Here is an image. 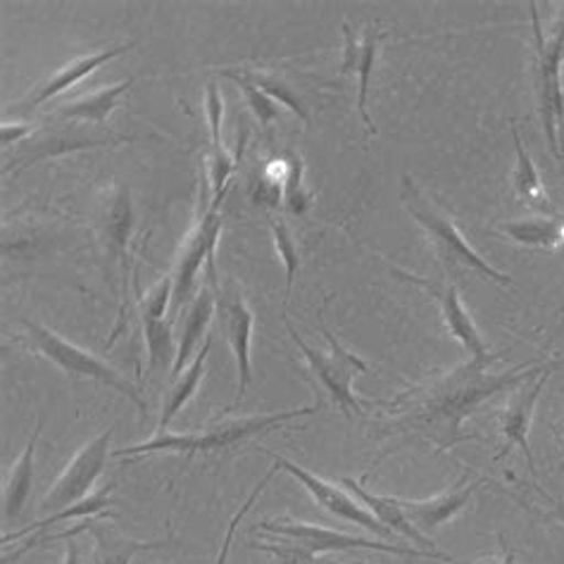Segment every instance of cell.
Wrapping results in <instances>:
<instances>
[{
  "label": "cell",
  "mask_w": 564,
  "mask_h": 564,
  "mask_svg": "<svg viewBox=\"0 0 564 564\" xmlns=\"http://www.w3.org/2000/svg\"><path fill=\"white\" fill-rule=\"evenodd\" d=\"M553 360L539 365L512 367L508 372H488L477 362H463L451 372L432 377L412 386L389 403V424L393 434H420L432 441L438 451H448L455 443L471 436L463 434V424L479 410L481 403L498 393H510L517 386L543 375Z\"/></svg>",
  "instance_id": "6da1fadb"
},
{
  "label": "cell",
  "mask_w": 564,
  "mask_h": 564,
  "mask_svg": "<svg viewBox=\"0 0 564 564\" xmlns=\"http://www.w3.org/2000/svg\"><path fill=\"white\" fill-rule=\"evenodd\" d=\"M322 410V403L310 408H295L286 412H272V414H246V417H227L205 424L203 429H193L186 434H162L145 443L131 445V448L115 451V457H141L153 453H170V455H207L234 448V445L243 443L246 438L260 436L272 432L274 426L286 424L291 420L310 417Z\"/></svg>",
  "instance_id": "7a4b0ae2"
},
{
  "label": "cell",
  "mask_w": 564,
  "mask_h": 564,
  "mask_svg": "<svg viewBox=\"0 0 564 564\" xmlns=\"http://www.w3.org/2000/svg\"><path fill=\"white\" fill-rule=\"evenodd\" d=\"M403 205L405 210L417 219V225L429 234V239L434 243L436 256L448 270H465L479 274L481 279L496 281L500 286H512L514 281L510 274L500 272L488 260H484L477 250H474L465 236L455 227L453 217L445 215L441 207L434 205V200L424 196V193L414 186L410 176H403Z\"/></svg>",
  "instance_id": "3957f363"
},
{
  "label": "cell",
  "mask_w": 564,
  "mask_h": 564,
  "mask_svg": "<svg viewBox=\"0 0 564 564\" xmlns=\"http://www.w3.org/2000/svg\"><path fill=\"white\" fill-rule=\"evenodd\" d=\"M22 326L26 329V344L32 350L41 352L43 358L51 360L63 369L65 375L79 377V379H91L96 383L108 386V389L124 395L129 403L137 405L141 412H148V403L141 395V389H137L129 379H124L117 369H112L108 362H102L96 355L86 352L84 348L69 344L67 338L55 334L48 326H43L32 319H22Z\"/></svg>",
  "instance_id": "277c9868"
},
{
  "label": "cell",
  "mask_w": 564,
  "mask_h": 564,
  "mask_svg": "<svg viewBox=\"0 0 564 564\" xmlns=\"http://www.w3.org/2000/svg\"><path fill=\"white\" fill-rule=\"evenodd\" d=\"M284 322L293 344L303 350L310 372H313V377L319 381L322 389L332 395L334 405L344 412L346 417H352V414L365 417V408L358 400V395L352 393V381L355 377L365 375L369 365L362 358H358L355 352H350L348 348H344V344H340L329 329H326V324L322 319H319V329H322V336L326 338V344H329V352H319L315 348H310L303 340V336L295 332V326L289 319Z\"/></svg>",
  "instance_id": "5b68a950"
},
{
  "label": "cell",
  "mask_w": 564,
  "mask_h": 564,
  "mask_svg": "<svg viewBox=\"0 0 564 564\" xmlns=\"http://www.w3.org/2000/svg\"><path fill=\"white\" fill-rule=\"evenodd\" d=\"M227 193L213 198L210 205L203 210V217L188 234V239L184 241V250L180 256V262H176V270L172 274V315H180L184 307H188V303L193 301V289H196V279L198 272L207 270V284L210 286H219L217 279V270H215V246L219 239L221 231V215L219 207L221 200H225Z\"/></svg>",
  "instance_id": "8992f818"
},
{
  "label": "cell",
  "mask_w": 564,
  "mask_h": 564,
  "mask_svg": "<svg viewBox=\"0 0 564 564\" xmlns=\"http://www.w3.org/2000/svg\"><path fill=\"white\" fill-rule=\"evenodd\" d=\"M533 41H536V67H533V88L541 110L545 141L555 158L562 155L560 139L564 131V79H562V43L551 36L543 39L536 3H531Z\"/></svg>",
  "instance_id": "52a82bcc"
},
{
  "label": "cell",
  "mask_w": 564,
  "mask_h": 564,
  "mask_svg": "<svg viewBox=\"0 0 564 564\" xmlns=\"http://www.w3.org/2000/svg\"><path fill=\"white\" fill-rule=\"evenodd\" d=\"M262 531L274 533L276 539H286L299 543L305 551H313L317 555H329V553H346V551H377L386 555H403V557H429V560H441L448 562L441 555L420 551V547H405V545H395V543H381L372 539H362V536H352V533L344 531H334L326 527L317 524H307V522H295V519H276V522H260L258 524Z\"/></svg>",
  "instance_id": "ba28073f"
},
{
  "label": "cell",
  "mask_w": 564,
  "mask_h": 564,
  "mask_svg": "<svg viewBox=\"0 0 564 564\" xmlns=\"http://www.w3.org/2000/svg\"><path fill=\"white\" fill-rule=\"evenodd\" d=\"M112 434H115V424H110L106 432L96 436L94 441H88L84 448L72 457V463L51 486L46 498L41 500L43 510H48L51 514L61 512L69 508V505H77L94 494V486L108 465Z\"/></svg>",
  "instance_id": "9c48e42d"
},
{
  "label": "cell",
  "mask_w": 564,
  "mask_h": 564,
  "mask_svg": "<svg viewBox=\"0 0 564 564\" xmlns=\"http://www.w3.org/2000/svg\"><path fill=\"white\" fill-rule=\"evenodd\" d=\"M217 295V322L219 329L225 334L227 344L234 352L236 360V375H239V383H236V398L234 405H239L246 398L248 386L252 381V362H250V340H252V310L246 303V295L241 286L234 279L225 281V286H213Z\"/></svg>",
  "instance_id": "30bf717a"
},
{
  "label": "cell",
  "mask_w": 564,
  "mask_h": 564,
  "mask_svg": "<svg viewBox=\"0 0 564 564\" xmlns=\"http://www.w3.org/2000/svg\"><path fill=\"white\" fill-rule=\"evenodd\" d=\"M564 367V358H555L553 365L545 369L543 375L536 379H529L522 386H517L514 391H510L508 403H505V410L500 414V436H502V451L498 453V459L510 453L512 445H517L522 451L531 477L536 479V459H533L531 453V443H529V432H531V422H533V412H536V403L545 389V383L551 381V377L557 372V369Z\"/></svg>",
  "instance_id": "8fae6325"
},
{
  "label": "cell",
  "mask_w": 564,
  "mask_h": 564,
  "mask_svg": "<svg viewBox=\"0 0 564 564\" xmlns=\"http://www.w3.org/2000/svg\"><path fill=\"white\" fill-rule=\"evenodd\" d=\"M270 455L274 459V465L281 471L291 474L295 481H301L305 491L313 496V500L319 505V508H324L329 514L344 519V522H350L355 527H362L367 531H372V533H377V536H383V539L395 536V533L389 527H383L379 519L372 512H369L365 505L358 498H355L352 494H346L344 488L332 484V481L319 479L317 474L307 471L305 467L291 463V459H286V457L274 455V453H270Z\"/></svg>",
  "instance_id": "7c38bea8"
},
{
  "label": "cell",
  "mask_w": 564,
  "mask_h": 564,
  "mask_svg": "<svg viewBox=\"0 0 564 564\" xmlns=\"http://www.w3.org/2000/svg\"><path fill=\"white\" fill-rule=\"evenodd\" d=\"M172 305V276L160 279L158 284L143 295L141 322L148 348V375L172 372L176 360V338L172 334V319H165Z\"/></svg>",
  "instance_id": "4fadbf2b"
},
{
  "label": "cell",
  "mask_w": 564,
  "mask_h": 564,
  "mask_svg": "<svg viewBox=\"0 0 564 564\" xmlns=\"http://www.w3.org/2000/svg\"><path fill=\"white\" fill-rule=\"evenodd\" d=\"M398 276H403L408 281H412V284H417L422 289H426L429 293L434 295V299L438 301L441 305V313H443V322L445 326H448V332L455 340H459V346H463L469 355L471 362L477 365H494L500 360V355H494L491 350L486 348L484 338H481V332L479 326L474 324L471 315L465 310L463 301H459V293H457V286L448 284V286H441V284H432V281H426L422 276H414V274H408L403 270H395Z\"/></svg>",
  "instance_id": "5bb4252c"
},
{
  "label": "cell",
  "mask_w": 564,
  "mask_h": 564,
  "mask_svg": "<svg viewBox=\"0 0 564 564\" xmlns=\"http://www.w3.org/2000/svg\"><path fill=\"white\" fill-rule=\"evenodd\" d=\"M386 32L377 24H367L360 34L352 32V26L344 22V61H340V74H355L358 77V112L367 127L369 137H377V127L369 115V82H372L379 46Z\"/></svg>",
  "instance_id": "9a60e30c"
},
{
  "label": "cell",
  "mask_w": 564,
  "mask_h": 564,
  "mask_svg": "<svg viewBox=\"0 0 564 564\" xmlns=\"http://www.w3.org/2000/svg\"><path fill=\"white\" fill-rule=\"evenodd\" d=\"M120 141H131L124 137H115V133H100V131H88L79 127H46L41 129L34 137H29L22 141V148L14 153V160H10V165H20L29 167L36 165L39 160L55 158V155H65L72 151H82V148H96V145H106V143H120Z\"/></svg>",
  "instance_id": "2e32d148"
},
{
  "label": "cell",
  "mask_w": 564,
  "mask_h": 564,
  "mask_svg": "<svg viewBox=\"0 0 564 564\" xmlns=\"http://www.w3.org/2000/svg\"><path fill=\"white\" fill-rule=\"evenodd\" d=\"M481 484H484V479H477L469 484V477H459L457 484L451 486L448 491H443L434 498H426V500L398 498V502L410 522L426 536V533H432V531L441 529L443 524H448L451 519H455L459 512H463Z\"/></svg>",
  "instance_id": "e0dca14e"
},
{
  "label": "cell",
  "mask_w": 564,
  "mask_h": 564,
  "mask_svg": "<svg viewBox=\"0 0 564 564\" xmlns=\"http://www.w3.org/2000/svg\"><path fill=\"white\" fill-rule=\"evenodd\" d=\"M131 221H133V213H131L129 188L117 184L106 193V198L98 203V210H96L98 239L102 248H106L108 258L115 262H124L127 258Z\"/></svg>",
  "instance_id": "ac0fdd59"
},
{
  "label": "cell",
  "mask_w": 564,
  "mask_h": 564,
  "mask_svg": "<svg viewBox=\"0 0 564 564\" xmlns=\"http://www.w3.org/2000/svg\"><path fill=\"white\" fill-rule=\"evenodd\" d=\"M131 48H133V43H120V46H112V48H108V51H100V53H91V55L77 57V61L67 63L65 67L57 69V72L53 74V77H48L46 82H41L36 88H32V94H29V96L20 102L18 110H36V108H41L43 102H48L51 98L61 96L63 91H67L69 86H74L77 82H82L84 77H88V74H91L94 69H98L100 65L110 63L112 57L122 55V53H127V51H131Z\"/></svg>",
  "instance_id": "d6986e66"
},
{
  "label": "cell",
  "mask_w": 564,
  "mask_h": 564,
  "mask_svg": "<svg viewBox=\"0 0 564 564\" xmlns=\"http://www.w3.org/2000/svg\"><path fill=\"white\" fill-rule=\"evenodd\" d=\"M344 486L348 488V491L358 498L365 508L372 512L379 522L383 524V527H389L393 533H398V536H403L405 541H410L412 545H417L420 551H426V553H434V555H441V557H445V560H451L448 555L445 553H441L438 547H436V543L429 539V536H424V533L414 527L410 519L405 517V512H403V508H400V502H398V498H391V496H377V494H369V491H365V486L360 484V481H355V479H344Z\"/></svg>",
  "instance_id": "ffe728a7"
},
{
  "label": "cell",
  "mask_w": 564,
  "mask_h": 564,
  "mask_svg": "<svg viewBox=\"0 0 564 564\" xmlns=\"http://www.w3.org/2000/svg\"><path fill=\"white\" fill-rule=\"evenodd\" d=\"M217 313V295L215 289L207 284L198 291L196 299H193L184 313V322H182V332L180 338H176V360L170 377L176 379L184 369L191 365L193 352L198 350V346L203 344V336L207 332V324L215 317Z\"/></svg>",
  "instance_id": "44dd1931"
},
{
  "label": "cell",
  "mask_w": 564,
  "mask_h": 564,
  "mask_svg": "<svg viewBox=\"0 0 564 564\" xmlns=\"http://www.w3.org/2000/svg\"><path fill=\"white\" fill-rule=\"evenodd\" d=\"M41 429H43V420L39 417L32 438H29L26 448L22 451V455L18 457V463L12 465L6 486H3V519L6 524L14 522L24 510V505L32 496V486H34V457H36V445L41 438Z\"/></svg>",
  "instance_id": "7402d4cb"
},
{
  "label": "cell",
  "mask_w": 564,
  "mask_h": 564,
  "mask_svg": "<svg viewBox=\"0 0 564 564\" xmlns=\"http://www.w3.org/2000/svg\"><path fill=\"white\" fill-rule=\"evenodd\" d=\"M210 350H213V336H207L203 350L196 352V360H193L180 377L172 379V386L165 393V400H162L158 436L167 434V426L176 417V412H180L193 395H196L198 386L203 381V375H205V362H207V355H210Z\"/></svg>",
  "instance_id": "603a6c76"
},
{
  "label": "cell",
  "mask_w": 564,
  "mask_h": 564,
  "mask_svg": "<svg viewBox=\"0 0 564 564\" xmlns=\"http://www.w3.org/2000/svg\"><path fill=\"white\" fill-rule=\"evenodd\" d=\"M131 84H133V79H124L115 86L100 88V91H96V94L67 100L55 110V117L57 120H82V122H94V124L102 127L110 117V112L117 108L120 98L129 91Z\"/></svg>",
  "instance_id": "cb8c5ba5"
},
{
  "label": "cell",
  "mask_w": 564,
  "mask_h": 564,
  "mask_svg": "<svg viewBox=\"0 0 564 564\" xmlns=\"http://www.w3.org/2000/svg\"><path fill=\"white\" fill-rule=\"evenodd\" d=\"M91 536L96 539V553L94 564H131V560L139 553L148 551H160V547H167L170 541H137L120 536V533L112 531L110 527L91 524Z\"/></svg>",
  "instance_id": "d4e9b609"
},
{
  "label": "cell",
  "mask_w": 564,
  "mask_h": 564,
  "mask_svg": "<svg viewBox=\"0 0 564 564\" xmlns=\"http://www.w3.org/2000/svg\"><path fill=\"white\" fill-rule=\"evenodd\" d=\"M512 139H514V151H517V167L512 174V186L519 200H524L529 207L539 213H547L553 215V205L547 200L545 191L541 186V176L536 172V165H533V160L527 151V145L519 139V131L517 127H512Z\"/></svg>",
  "instance_id": "484cf974"
},
{
  "label": "cell",
  "mask_w": 564,
  "mask_h": 564,
  "mask_svg": "<svg viewBox=\"0 0 564 564\" xmlns=\"http://www.w3.org/2000/svg\"><path fill=\"white\" fill-rule=\"evenodd\" d=\"M562 225L557 217H529V219H512L502 221L500 231L508 234L512 241L527 248H545L551 250L562 246Z\"/></svg>",
  "instance_id": "4316f807"
},
{
  "label": "cell",
  "mask_w": 564,
  "mask_h": 564,
  "mask_svg": "<svg viewBox=\"0 0 564 564\" xmlns=\"http://www.w3.org/2000/svg\"><path fill=\"white\" fill-rule=\"evenodd\" d=\"M112 488H115L112 484L102 486L100 491L91 494V496L84 498V500H82V502H77V505H69V508H65V510H61V512H53V514H48L46 519H41V522H36V524H29V527H26V529H22V531L6 533V536H3V543L8 545L10 541H20L22 536H26V533H32V531H46V529H53V527H57V524L67 522V519H72V517H91V514H96V512H102V510L112 508V500H110Z\"/></svg>",
  "instance_id": "83f0119b"
},
{
  "label": "cell",
  "mask_w": 564,
  "mask_h": 564,
  "mask_svg": "<svg viewBox=\"0 0 564 564\" xmlns=\"http://www.w3.org/2000/svg\"><path fill=\"white\" fill-rule=\"evenodd\" d=\"M221 74H225L227 79H231L236 86L241 88L248 108H250L252 115H256V120L260 122V127H270L274 120H279L276 100L267 96L264 91H260V88L246 77L243 69H225Z\"/></svg>",
  "instance_id": "f1b7e54d"
},
{
  "label": "cell",
  "mask_w": 564,
  "mask_h": 564,
  "mask_svg": "<svg viewBox=\"0 0 564 564\" xmlns=\"http://www.w3.org/2000/svg\"><path fill=\"white\" fill-rule=\"evenodd\" d=\"M243 74L246 77L256 84L260 91H264L267 96L270 98H274L276 102H281V106L284 108H289L293 115H299V120L301 122H305V124H310V115H307V110H305V106H303V100L295 96V91L293 88L284 82V79H279V77H274V74H267V72H250V69H243Z\"/></svg>",
  "instance_id": "f546056e"
},
{
  "label": "cell",
  "mask_w": 564,
  "mask_h": 564,
  "mask_svg": "<svg viewBox=\"0 0 564 564\" xmlns=\"http://www.w3.org/2000/svg\"><path fill=\"white\" fill-rule=\"evenodd\" d=\"M289 174L284 182V207L293 215H303L313 203V191L305 186V162L301 155L289 153Z\"/></svg>",
  "instance_id": "4dcf8cb0"
},
{
  "label": "cell",
  "mask_w": 564,
  "mask_h": 564,
  "mask_svg": "<svg viewBox=\"0 0 564 564\" xmlns=\"http://www.w3.org/2000/svg\"><path fill=\"white\" fill-rule=\"evenodd\" d=\"M267 221H270V229H272V239H274V246L279 250L281 260H284L286 264V303L291 299V291H293V284H295V274L301 272V256H299V246H295V239L291 229L284 225V221L267 215Z\"/></svg>",
  "instance_id": "1f68e13d"
},
{
  "label": "cell",
  "mask_w": 564,
  "mask_h": 564,
  "mask_svg": "<svg viewBox=\"0 0 564 564\" xmlns=\"http://www.w3.org/2000/svg\"><path fill=\"white\" fill-rule=\"evenodd\" d=\"M258 551L270 553L274 557L272 564H369V562H336L332 557L317 555L313 551H305L299 543L279 539L276 543H258Z\"/></svg>",
  "instance_id": "d6a6232c"
},
{
  "label": "cell",
  "mask_w": 564,
  "mask_h": 564,
  "mask_svg": "<svg viewBox=\"0 0 564 564\" xmlns=\"http://www.w3.org/2000/svg\"><path fill=\"white\" fill-rule=\"evenodd\" d=\"M279 471V467L274 465L270 471L264 474V479L252 488V494L246 498V502L241 505V510L236 512L234 517H231V522H229V527H227V533H225V541H221V547H219V555H217V560H215V564H227V560H229V553H231V543H234V536H236V529H239V524L243 522V517L250 512V508L252 505H256V500L262 496V491L267 488V484L272 481V477L274 474Z\"/></svg>",
  "instance_id": "836d02e7"
},
{
  "label": "cell",
  "mask_w": 564,
  "mask_h": 564,
  "mask_svg": "<svg viewBox=\"0 0 564 564\" xmlns=\"http://www.w3.org/2000/svg\"><path fill=\"white\" fill-rule=\"evenodd\" d=\"M32 137V127L26 124H8L3 122V127H0V139H3V145H18L20 141Z\"/></svg>",
  "instance_id": "e575fe53"
},
{
  "label": "cell",
  "mask_w": 564,
  "mask_h": 564,
  "mask_svg": "<svg viewBox=\"0 0 564 564\" xmlns=\"http://www.w3.org/2000/svg\"><path fill=\"white\" fill-rule=\"evenodd\" d=\"M63 564H82V551H79V543L74 539H67L65 543V560Z\"/></svg>",
  "instance_id": "d590c367"
},
{
  "label": "cell",
  "mask_w": 564,
  "mask_h": 564,
  "mask_svg": "<svg viewBox=\"0 0 564 564\" xmlns=\"http://www.w3.org/2000/svg\"><path fill=\"white\" fill-rule=\"evenodd\" d=\"M553 36L562 43V72H564V6H562V12L557 14V22L553 26Z\"/></svg>",
  "instance_id": "8d00e7d4"
},
{
  "label": "cell",
  "mask_w": 564,
  "mask_h": 564,
  "mask_svg": "<svg viewBox=\"0 0 564 564\" xmlns=\"http://www.w3.org/2000/svg\"><path fill=\"white\" fill-rule=\"evenodd\" d=\"M471 564H508V560H505L502 555H484L479 560H474Z\"/></svg>",
  "instance_id": "74e56055"
},
{
  "label": "cell",
  "mask_w": 564,
  "mask_h": 564,
  "mask_svg": "<svg viewBox=\"0 0 564 564\" xmlns=\"http://www.w3.org/2000/svg\"><path fill=\"white\" fill-rule=\"evenodd\" d=\"M560 436H562V443H564V422H562V426H560Z\"/></svg>",
  "instance_id": "f35d334b"
},
{
  "label": "cell",
  "mask_w": 564,
  "mask_h": 564,
  "mask_svg": "<svg viewBox=\"0 0 564 564\" xmlns=\"http://www.w3.org/2000/svg\"><path fill=\"white\" fill-rule=\"evenodd\" d=\"M562 241H564V225H562Z\"/></svg>",
  "instance_id": "ab89813d"
}]
</instances>
